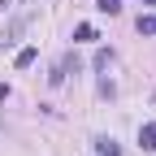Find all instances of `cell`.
I'll list each match as a JSON object with an SVG mask.
<instances>
[{
    "label": "cell",
    "instance_id": "3",
    "mask_svg": "<svg viewBox=\"0 0 156 156\" xmlns=\"http://www.w3.org/2000/svg\"><path fill=\"white\" fill-rule=\"evenodd\" d=\"M95 152L100 156H122V147H117L113 139H95Z\"/></svg>",
    "mask_w": 156,
    "mask_h": 156
},
{
    "label": "cell",
    "instance_id": "4",
    "mask_svg": "<svg viewBox=\"0 0 156 156\" xmlns=\"http://www.w3.org/2000/svg\"><path fill=\"white\" fill-rule=\"evenodd\" d=\"M95 9L108 13V17H117V13H122V0H95Z\"/></svg>",
    "mask_w": 156,
    "mask_h": 156
},
{
    "label": "cell",
    "instance_id": "1",
    "mask_svg": "<svg viewBox=\"0 0 156 156\" xmlns=\"http://www.w3.org/2000/svg\"><path fill=\"white\" fill-rule=\"evenodd\" d=\"M139 147H143V152H156V122L139 126Z\"/></svg>",
    "mask_w": 156,
    "mask_h": 156
},
{
    "label": "cell",
    "instance_id": "6",
    "mask_svg": "<svg viewBox=\"0 0 156 156\" xmlns=\"http://www.w3.org/2000/svg\"><path fill=\"white\" fill-rule=\"evenodd\" d=\"M30 61H35V48H22V52H17V65H22V69H26Z\"/></svg>",
    "mask_w": 156,
    "mask_h": 156
},
{
    "label": "cell",
    "instance_id": "2",
    "mask_svg": "<svg viewBox=\"0 0 156 156\" xmlns=\"http://www.w3.org/2000/svg\"><path fill=\"white\" fill-rule=\"evenodd\" d=\"M134 26H139V35H156V13H139Z\"/></svg>",
    "mask_w": 156,
    "mask_h": 156
},
{
    "label": "cell",
    "instance_id": "7",
    "mask_svg": "<svg viewBox=\"0 0 156 156\" xmlns=\"http://www.w3.org/2000/svg\"><path fill=\"white\" fill-rule=\"evenodd\" d=\"M143 5H147V9H156V0H143Z\"/></svg>",
    "mask_w": 156,
    "mask_h": 156
},
{
    "label": "cell",
    "instance_id": "5",
    "mask_svg": "<svg viewBox=\"0 0 156 156\" xmlns=\"http://www.w3.org/2000/svg\"><path fill=\"white\" fill-rule=\"evenodd\" d=\"M87 39H95V26H87V22L74 26V44H87Z\"/></svg>",
    "mask_w": 156,
    "mask_h": 156
}]
</instances>
